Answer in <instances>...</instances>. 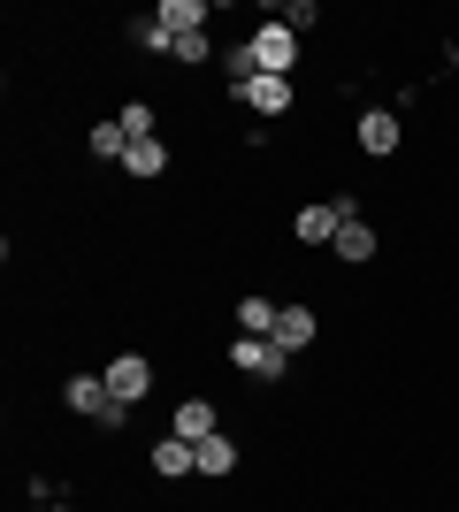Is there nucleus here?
Instances as JSON below:
<instances>
[{
  "label": "nucleus",
  "instance_id": "f257e3e1",
  "mask_svg": "<svg viewBox=\"0 0 459 512\" xmlns=\"http://www.w3.org/2000/svg\"><path fill=\"white\" fill-rule=\"evenodd\" d=\"M62 406L77 413V421L108 428V436H115L123 421H131V406H123V398L108 390V375H69V383H62Z\"/></svg>",
  "mask_w": 459,
  "mask_h": 512
},
{
  "label": "nucleus",
  "instance_id": "f03ea898",
  "mask_svg": "<svg viewBox=\"0 0 459 512\" xmlns=\"http://www.w3.org/2000/svg\"><path fill=\"white\" fill-rule=\"evenodd\" d=\"M253 77H291L299 69V31L291 23H253Z\"/></svg>",
  "mask_w": 459,
  "mask_h": 512
},
{
  "label": "nucleus",
  "instance_id": "7ed1b4c3",
  "mask_svg": "<svg viewBox=\"0 0 459 512\" xmlns=\"http://www.w3.org/2000/svg\"><path fill=\"white\" fill-rule=\"evenodd\" d=\"M352 214H360V199H352V192H337L329 207L314 199V207H299V214H291V237H299V245H337V230H345Z\"/></svg>",
  "mask_w": 459,
  "mask_h": 512
},
{
  "label": "nucleus",
  "instance_id": "20e7f679",
  "mask_svg": "<svg viewBox=\"0 0 459 512\" xmlns=\"http://www.w3.org/2000/svg\"><path fill=\"white\" fill-rule=\"evenodd\" d=\"M230 367L253 375V383H284V375H291V352L276 337H238V344H230Z\"/></svg>",
  "mask_w": 459,
  "mask_h": 512
},
{
  "label": "nucleus",
  "instance_id": "39448f33",
  "mask_svg": "<svg viewBox=\"0 0 459 512\" xmlns=\"http://www.w3.org/2000/svg\"><path fill=\"white\" fill-rule=\"evenodd\" d=\"M108 390L123 398V406H146V390H153V360H146V352H115V360H108Z\"/></svg>",
  "mask_w": 459,
  "mask_h": 512
},
{
  "label": "nucleus",
  "instance_id": "423d86ee",
  "mask_svg": "<svg viewBox=\"0 0 459 512\" xmlns=\"http://www.w3.org/2000/svg\"><path fill=\"white\" fill-rule=\"evenodd\" d=\"M238 92V107H253V115H291V77H245V85H230Z\"/></svg>",
  "mask_w": 459,
  "mask_h": 512
},
{
  "label": "nucleus",
  "instance_id": "0eeeda50",
  "mask_svg": "<svg viewBox=\"0 0 459 512\" xmlns=\"http://www.w3.org/2000/svg\"><path fill=\"white\" fill-rule=\"evenodd\" d=\"M398 138H406V130H398V115H391V107H368V115H360V153L391 161V153H398Z\"/></svg>",
  "mask_w": 459,
  "mask_h": 512
},
{
  "label": "nucleus",
  "instance_id": "6e6552de",
  "mask_svg": "<svg viewBox=\"0 0 459 512\" xmlns=\"http://www.w3.org/2000/svg\"><path fill=\"white\" fill-rule=\"evenodd\" d=\"M169 436L207 444V436H222V421H215V406H207V398H184V406H176V421H169Z\"/></svg>",
  "mask_w": 459,
  "mask_h": 512
},
{
  "label": "nucleus",
  "instance_id": "1a4fd4ad",
  "mask_svg": "<svg viewBox=\"0 0 459 512\" xmlns=\"http://www.w3.org/2000/svg\"><path fill=\"white\" fill-rule=\"evenodd\" d=\"M153 474H161V482H184V474H199V444H184V436H161V444H153Z\"/></svg>",
  "mask_w": 459,
  "mask_h": 512
},
{
  "label": "nucleus",
  "instance_id": "9d476101",
  "mask_svg": "<svg viewBox=\"0 0 459 512\" xmlns=\"http://www.w3.org/2000/svg\"><path fill=\"white\" fill-rule=\"evenodd\" d=\"M314 337H322V314H314V306H284V314H276V344H284V352H306Z\"/></svg>",
  "mask_w": 459,
  "mask_h": 512
},
{
  "label": "nucleus",
  "instance_id": "9b49d317",
  "mask_svg": "<svg viewBox=\"0 0 459 512\" xmlns=\"http://www.w3.org/2000/svg\"><path fill=\"white\" fill-rule=\"evenodd\" d=\"M153 23H161L169 39H192V31H207V8H199V0H161Z\"/></svg>",
  "mask_w": 459,
  "mask_h": 512
},
{
  "label": "nucleus",
  "instance_id": "f8f14e48",
  "mask_svg": "<svg viewBox=\"0 0 459 512\" xmlns=\"http://www.w3.org/2000/svg\"><path fill=\"white\" fill-rule=\"evenodd\" d=\"M329 253H337V260H352V268H368V260H375V230L360 222V214H352L345 230H337V245H329Z\"/></svg>",
  "mask_w": 459,
  "mask_h": 512
},
{
  "label": "nucleus",
  "instance_id": "ddd939ff",
  "mask_svg": "<svg viewBox=\"0 0 459 512\" xmlns=\"http://www.w3.org/2000/svg\"><path fill=\"white\" fill-rule=\"evenodd\" d=\"M85 153H92V161H123V153H131V130H123V123H92Z\"/></svg>",
  "mask_w": 459,
  "mask_h": 512
},
{
  "label": "nucleus",
  "instance_id": "4468645a",
  "mask_svg": "<svg viewBox=\"0 0 459 512\" xmlns=\"http://www.w3.org/2000/svg\"><path fill=\"white\" fill-rule=\"evenodd\" d=\"M123 169H131V176H138V184H153V176L169 169V146H161V138H138V146H131V153H123Z\"/></svg>",
  "mask_w": 459,
  "mask_h": 512
},
{
  "label": "nucleus",
  "instance_id": "2eb2a0df",
  "mask_svg": "<svg viewBox=\"0 0 459 512\" xmlns=\"http://www.w3.org/2000/svg\"><path fill=\"white\" fill-rule=\"evenodd\" d=\"M276 314H284V306L261 299V291H253V299H238V329H245V337H276Z\"/></svg>",
  "mask_w": 459,
  "mask_h": 512
},
{
  "label": "nucleus",
  "instance_id": "dca6fc26",
  "mask_svg": "<svg viewBox=\"0 0 459 512\" xmlns=\"http://www.w3.org/2000/svg\"><path fill=\"white\" fill-rule=\"evenodd\" d=\"M199 474H207V482L238 474V444H230V436H207V444H199Z\"/></svg>",
  "mask_w": 459,
  "mask_h": 512
},
{
  "label": "nucleus",
  "instance_id": "f3484780",
  "mask_svg": "<svg viewBox=\"0 0 459 512\" xmlns=\"http://www.w3.org/2000/svg\"><path fill=\"white\" fill-rule=\"evenodd\" d=\"M169 62H184V69L215 62V39H207V31H192V39H176V46H169Z\"/></svg>",
  "mask_w": 459,
  "mask_h": 512
},
{
  "label": "nucleus",
  "instance_id": "a211bd4d",
  "mask_svg": "<svg viewBox=\"0 0 459 512\" xmlns=\"http://www.w3.org/2000/svg\"><path fill=\"white\" fill-rule=\"evenodd\" d=\"M115 123L131 130V146H138V138H153V107H146V100H131V107H123V115H115Z\"/></svg>",
  "mask_w": 459,
  "mask_h": 512
},
{
  "label": "nucleus",
  "instance_id": "6ab92c4d",
  "mask_svg": "<svg viewBox=\"0 0 459 512\" xmlns=\"http://www.w3.org/2000/svg\"><path fill=\"white\" fill-rule=\"evenodd\" d=\"M131 39H138V54H169V46H176V39H169V31H161V23H153V16H146V23H138Z\"/></svg>",
  "mask_w": 459,
  "mask_h": 512
}]
</instances>
